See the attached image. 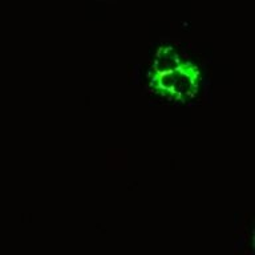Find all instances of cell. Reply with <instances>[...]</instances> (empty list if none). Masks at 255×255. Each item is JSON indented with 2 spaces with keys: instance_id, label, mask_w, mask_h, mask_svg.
Masks as SVG:
<instances>
[{
  "instance_id": "6da1fadb",
  "label": "cell",
  "mask_w": 255,
  "mask_h": 255,
  "mask_svg": "<svg viewBox=\"0 0 255 255\" xmlns=\"http://www.w3.org/2000/svg\"><path fill=\"white\" fill-rule=\"evenodd\" d=\"M199 79L198 67L187 60L169 71L150 73V84L155 91L179 100L194 95L198 89Z\"/></svg>"
},
{
  "instance_id": "7a4b0ae2",
  "label": "cell",
  "mask_w": 255,
  "mask_h": 255,
  "mask_svg": "<svg viewBox=\"0 0 255 255\" xmlns=\"http://www.w3.org/2000/svg\"><path fill=\"white\" fill-rule=\"evenodd\" d=\"M183 59L173 45L163 44L158 47L155 52L154 61H153V71L151 72H163L178 67L182 63Z\"/></svg>"
}]
</instances>
